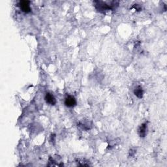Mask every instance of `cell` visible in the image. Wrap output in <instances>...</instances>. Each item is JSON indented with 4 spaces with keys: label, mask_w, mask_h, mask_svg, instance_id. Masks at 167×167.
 Here are the masks:
<instances>
[{
    "label": "cell",
    "mask_w": 167,
    "mask_h": 167,
    "mask_svg": "<svg viewBox=\"0 0 167 167\" xmlns=\"http://www.w3.org/2000/svg\"><path fill=\"white\" fill-rule=\"evenodd\" d=\"M30 2L29 1H20L18 3V6H19L20 9L23 12L28 13L31 12V8L30 6Z\"/></svg>",
    "instance_id": "obj_2"
},
{
    "label": "cell",
    "mask_w": 167,
    "mask_h": 167,
    "mask_svg": "<svg viewBox=\"0 0 167 167\" xmlns=\"http://www.w3.org/2000/svg\"><path fill=\"white\" fill-rule=\"evenodd\" d=\"M146 131H147V124L146 123H144V124H142L140 126L139 129H138V133L140 137L144 138L146 137Z\"/></svg>",
    "instance_id": "obj_5"
},
{
    "label": "cell",
    "mask_w": 167,
    "mask_h": 167,
    "mask_svg": "<svg viewBox=\"0 0 167 167\" xmlns=\"http://www.w3.org/2000/svg\"><path fill=\"white\" fill-rule=\"evenodd\" d=\"M95 6L97 10L99 11H105V10H109V9H113L116 6V2L112 1L111 4H108L106 2L104 1H95Z\"/></svg>",
    "instance_id": "obj_1"
},
{
    "label": "cell",
    "mask_w": 167,
    "mask_h": 167,
    "mask_svg": "<svg viewBox=\"0 0 167 167\" xmlns=\"http://www.w3.org/2000/svg\"><path fill=\"white\" fill-rule=\"evenodd\" d=\"M65 105L69 108H72L77 105V100L72 95H69L65 99Z\"/></svg>",
    "instance_id": "obj_3"
},
{
    "label": "cell",
    "mask_w": 167,
    "mask_h": 167,
    "mask_svg": "<svg viewBox=\"0 0 167 167\" xmlns=\"http://www.w3.org/2000/svg\"><path fill=\"white\" fill-rule=\"evenodd\" d=\"M45 99L46 102L50 105H54L56 103V99L52 93H47L45 95Z\"/></svg>",
    "instance_id": "obj_4"
},
{
    "label": "cell",
    "mask_w": 167,
    "mask_h": 167,
    "mask_svg": "<svg viewBox=\"0 0 167 167\" xmlns=\"http://www.w3.org/2000/svg\"><path fill=\"white\" fill-rule=\"evenodd\" d=\"M134 94L138 98H142L144 95V91L141 86H137L134 90Z\"/></svg>",
    "instance_id": "obj_6"
}]
</instances>
